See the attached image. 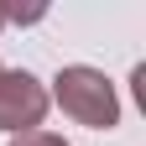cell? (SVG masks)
Segmentation results:
<instances>
[{
	"instance_id": "cell-2",
	"label": "cell",
	"mask_w": 146,
	"mask_h": 146,
	"mask_svg": "<svg viewBox=\"0 0 146 146\" xmlns=\"http://www.w3.org/2000/svg\"><path fill=\"white\" fill-rule=\"evenodd\" d=\"M42 115H47V89L26 68H0V131H11V136L36 131Z\"/></svg>"
},
{
	"instance_id": "cell-3",
	"label": "cell",
	"mask_w": 146,
	"mask_h": 146,
	"mask_svg": "<svg viewBox=\"0 0 146 146\" xmlns=\"http://www.w3.org/2000/svg\"><path fill=\"white\" fill-rule=\"evenodd\" d=\"M11 146H68V141L52 131H21V136H11Z\"/></svg>"
},
{
	"instance_id": "cell-4",
	"label": "cell",
	"mask_w": 146,
	"mask_h": 146,
	"mask_svg": "<svg viewBox=\"0 0 146 146\" xmlns=\"http://www.w3.org/2000/svg\"><path fill=\"white\" fill-rule=\"evenodd\" d=\"M5 11H11V5H0V26H5Z\"/></svg>"
},
{
	"instance_id": "cell-1",
	"label": "cell",
	"mask_w": 146,
	"mask_h": 146,
	"mask_svg": "<svg viewBox=\"0 0 146 146\" xmlns=\"http://www.w3.org/2000/svg\"><path fill=\"white\" fill-rule=\"evenodd\" d=\"M52 99L63 104V115H73L78 125L89 131H110V125H120V99H115V84L104 78L99 68H58V78H52Z\"/></svg>"
}]
</instances>
